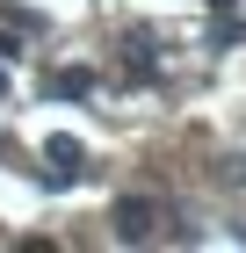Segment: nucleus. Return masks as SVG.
<instances>
[{
	"label": "nucleus",
	"mask_w": 246,
	"mask_h": 253,
	"mask_svg": "<svg viewBox=\"0 0 246 253\" xmlns=\"http://www.w3.org/2000/svg\"><path fill=\"white\" fill-rule=\"evenodd\" d=\"M51 94H58V101L95 94V73H87V65H58V73H51Z\"/></svg>",
	"instance_id": "nucleus-3"
},
{
	"label": "nucleus",
	"mask_w": 246,
	"mask_h": 253,
	"mask_svg": "<svg viewBox=\"0 0 246 253\" xmlns=\"http://www.w3.org/2000/svg\"><path fill=\"white\" fill-rule=\"evenodd\" d=\"M109 224H116L123 246H152L159 224H167V203H159V195H123V203L109 210Z\"/></svg>",
	"instance_id": "nucleus-1"
},
{
	"label": "nucleus",
	"mask_w": 246,
	"mask_h": 253,
	"mask_svg": "<svg viewBox=\"0 0 246 253\" xmlns=\"http://www.w3.org/2000/svg\"><path fill=\"white\" fill-rule=\"evenodd\" d=\"M123 51H131V80H152V37H131Z\"/></svg>",
	"instance_id": "nucleus-4"
},
{
	"label": "nucleus",
	"mask_w": 246,
	"mask_h": 253,
	"mask_svg": "<svg viewBox=\"0 0 246 253\" xmlns=\"http://www.w3.org/2000/svg\"><path fill=\"white\" fill-rule=\"evenodd\" d=\"M44 159H51V167H44V181H51V188H73L80 181V137H51V145H44Z\"/></svg>",
	"instance_id": "nucleus-2"
},
{
	"label": "nucleus",
	"mask_w": 246,
	"mask_h": 253,
	"mask_svg": "<svg viewBox=\"0 0 246 253\" xmlns=\"http://www.w3.org/2000/svg\"><path fill=\"white\" fill-rule=\"evenodd\" d=\"M0 94H7V65H0Z\"/></svg>",
	"instance_id": "nucleus-5"
}]
</instances>
